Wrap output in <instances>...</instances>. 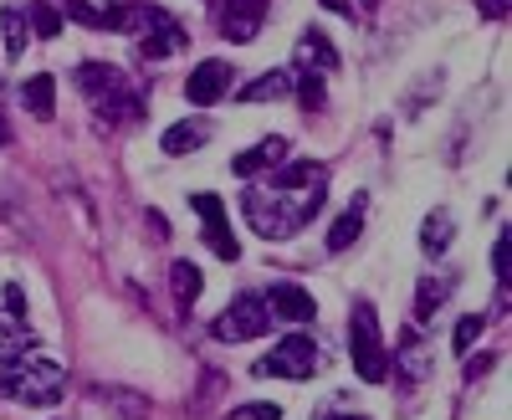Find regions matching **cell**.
<instances>
[{"label":"cell","instance_id":"cell-1","mask_svg":"<svg viewBox=\"0 0 512 420\" xmlns=\"http://www.w3.org/2000/svg\"><path fill=\"white\" fill-rule=\"evenodd\" d=\"M323 195H328V175L308 180V185H251L241 195V210H246V221L256 236H267V241H287L303 231L318 210H323Z\"/></svg>","mask_w":512,"mask_h":420},{"label":"cell","instance_id":"cell-2","mask_svg":"<svg viewBox=\"0 0 512 420\" xmlns=\"http://www.w3.org/2000/svg\"><path fill=\"white\" fill-rule=\"evenodd\" d=\"M0 395L16 405H57L67 395V369L57 359L21 354L11 364H0Z\"/></svg>","mask_w":512,"mask_h":420},{"label":"cell","instance_id":"cell-3","mask_svg":"<svg viewBox=\"0 0 512 420\" xmlns=\"http://www.w3.org/2000/svg\"><path fill=\"white\" fill-rule=\"evenodd\" d=\"M349 354H354V369L364 385H384L390 380V354L379 344V318L369 303H354V318H349Z\"/></svg>","mask_w":512,"mask_h":420},{"label":"cell","instance_id":"cell-4","mask_svg":"<svg viewBox=\"0 0 512 420\" xmlns=\"http://www.w3.org/2000/svg\"><path fill=\"white\" fill-rule=\"evenodd\" d=\"M272 328V308L267 298H256V292H236V303L216 318V339L221 344H246V339H262V333Z\"/></svg>","mask_w":512,"mask_h":420},{"label":"cell","instance_id":"cell-5","mask_svg":"<svg viewBox=\"0 0 512 420\" xmlns=\"http://www.w3.org/2000/svg\"><path fill=\"white\" fill-rule=\"evenodd\" d=\"M318 369H323V349L308 333H292V339H282L262 364H256V374H277V380H313Z\"/></svg>","mask_w":512,"mask_h":420},{"label":"cell","instance_id":"cell-6","mask_svg":"<svg viewBox=\"0 0 512 420\" xmlns=\"http://www.w3.org/2000/svg\"><path fill=\"white\" fill-rule=\"evenodd\" d=\"M190 205L205 216V241H210V251H216L221 262H236L241 257V246H236V236H231V226H226V205H221V195H190Z\"/></svg>","mask_w":512,"mask_h":420},{"label":"cell","instance_id":"cell-7","mask_svg":"<svg viewBox=\"0 0 512 420\" xmlns=\"http://www.w3.org/2000/svg\"><path fill=\"white\" fill-rule=\"evenodd\" d=\"M226 93H231V62H221V57L200 62V67L190 72V82H185V98H190L195 108H210V103H221Z\"/></svg>","mask_w":512,"mask_h":420},{"label":"cell","instance_id":"cell-8","mask_svg":"<svg viewBox=\"0 0 512 420\" xmlns=\"http://www.w3.org/2000/svg\"><path fill=\"white\" fill-rule=\"evenodd\" d=\"M139 52L149 57V62H164V57H175V52H185V26L169 16V11H154V21H149V31L139 36Z\"/></svg>","mask_w":512,"mask_h":420},{"label":"cell","instance_id":"cell-9","mask_svg":"<svg viewBox=\"0 0 512 420\" xmlns=\"http://www.w3.org/2000/svg\"><path fill=\"white\" fill-rule=\"evenodd\" d=\"M267 308H272L277 318H287V323H313V318H318V303H313L297 282H272Z\"/></svg>","mask_w":512,"mask_h":420},{"label":"cell","instance_id":"cell-10","mask_svg":"<svg viewBox=\"0 0 512 420\" xmlns=\"http://www.w3.org/2000/svg\"><path fill=\"white\" fill-rule=\"evenodd\" d=\"M262 16H267V0H226V11H221L226 41H251L262 31Z\"/></svg>","mask_w":512,"mask_h":420},{"label":"cell","instance_id":"cell-11","mask_svg":"<svg viewBox=\"0 0 512 420\" xmlns=\"http://www.w3.org/2000/svg\"><path fill=\"white\" fill-rule=\"evenodd\" d=\"M77 88L88 93V98H93V108H98V103H108L113 93H123V88H128V77H123L118 67H108V62H82V67H77Z\"/></svg>","mask_w":512,"mask_h":420},{"label":"cell","instance_id":"cell-12","mask_svg":"<svg viewBox=\"0 0 512 420\" xmlns=\"http://www.w3.org/2000/svg\"><path fill=\"white\" fill-rule=\"evenodd\" d=\"M287 159V139H262V144H251L246 154H236L231 159V170L241 175V180H256V175H267V170H277V164Z\"/></svg>","mask_w":512,"mask_h":420},{"label":"cell","instance_id":"cell-13","mask_svg":"<svg viewBox=\"0 0 512 420\" xmlns=\"http://www.w3.org/2000/svg\"><path fill=\"white\" fill-rule=\"evenodd\" d=\"M31 349H36V333H31L26 313H11L6 303H0V364H11Z\"/></svg>","mask_w":512,"mask_h":420},{"label":"cell","instance_id":"cell-14","mask_svg":"<svg viewBox=\"0 0 512 420\" xmlns=\"http://www.w3.org/2000/svg\"><path fill=\"white\" fill-rule=\"evenodd\" d=\"M338 67V52L323 31H303L297 36V72H333Z\"/></svg>","mask_w":512,"mask_h":420},{"label":"cell","instance_id":"cell-15","mask_svg":"<svg viewBox=\"0 0 512 420\" xmlns=\"http://www.w3.org/2000/svg\"><path fill=\"white\" fill-rule=\"evenodd\" d=\"M205 139H210V123H205V118H185V123H175V129H164L159 149H164V154H190V149H200Z\"/></svg>","mask_w":512,"mask_h":420},{"label":"cell","instance_id":"cell-16","mask_svg":"<svg viewBox=\"0 0 512 420\" xmlns=\"http://www.w3.org/2000/svg\"><path fill=\"white\" fill-rule=\"evenodd\" d=\"M21 103H26L31 118H52L57 113V82L47 72H36L31 82H21Z\"/></svg>","mask_w":512,"mask_h":420},{"label":"cell","instance_id":"cell-17","mask_svg":"<svg viewBox=\"0 0 512 420\" xmlns=\"http://www.w3.org/2000/svg\"><path fill=\"white\" fill-rule=\"evenodd\" d=\"M451 236H456V216L451 210H431L425 226H420V251L425 257H441V251L451 246Z\"/></svg>","mask_w":512,"mask_h":420},{"label":"cell","instance_id":"cell-18","mask_svg":"<svg viewBox=\"0 0 512 420\" xmlns=\"http://www.w3.org/2000/svg\"><path fill=\"white\" fill-rule=\"evenodd\" d=\"M359 231H364V195H354L349 210L333 221V231H328V251H349V246L359 241Z\"/></svg>","mask_w":512,"mask_h":420},{"label":"cell","instance_id":"cell-19","mask_svg":"<svg viewBox=\"0 0 512 420\" xmlns=\"http://www.w3.org/2000/svg\"><path fill=\"white\" fill-rule=\"evenodd\" d=\"M292 93V72H262L256 82H246L241 88V103H277Z\"/></svg>","mask_w":512,"mask_h":420},{"label":"cell","instance_id":"cell-20","mask_svg":"<svg viewBox=\"0 0 512 420\" xmlns=\"http://www.w3.org/2000/svg\"><path fill=\"white\" fill-rule=\"evenodd\" d=\"M169 287H175V303H180V313H190V303L200 298L205 277H200V267H195V262H175V267H169Z\"/></svg>","mask_w":512,"mask_h":420},{"label":"cell","instance_id":"cell-21","mask_svg":"<svg viewBox=\"0 0 512 420\" xmlns=\"http://www.w3.org/2000/svg\"><path fill=\"white\" fill-rule=\"evenodd\" d=\"M451 298V282H441V277H420V287H415V318L420 323H431L436 318V308Z\"/></svg>","mask_w":512,"mask_h":420},{"label":"cell","instance_id":"cell-22","mask_svg":"<svg viewBox=\"0 0 512 420\" xmlns=\"http://www.w3.org/2000/svg\"><path fill=\"white\" fill-rule=\"evenodd\" d=\"M67 16L77 26H93V31H118V6L103 11V6H88V0H67Z\"/></svg>","mask_w":512,"mask_h":420},{"label":"cell","instance_id":"cell-23","mask_svg":"<svg viewBox=\"0 0 512 420\" xmlns=\"http://www.w3.org/2000/svg\"><path fill=\"white\" fill-rule=\"evenodd\" d=\"M0 36H6V57H21V52H26V36H31L26 11H16V6L0 11Z\"/></svg>","mask_w":512,"mask_h":420},{"label":"cell","instance_id":"cell-24","mask_svg":"<svg viewBox=\"0 0 512 420\" xmlns=\"http://www.w3.org/2000/svg\"><path fill=\"white\" fill-rule=\"evenodd\" d=\"M482 328H487V318L482 313H466V318H456V333H451V349L466 359L477 349V339H482Z\"/></svg>","mask_w":512,"mask_h":420},{"label":"cell","instance_id":"cell-25","mask_svg":"<svg viewBox=\"0 0 512 420\" xmlns=\"http://www.w3.org/2000/svg\"><path fill=\"white\" fill-rule=\"evenodd\" d=\"M292 88H297V103H303L308 113H318V108H323V98H328L318 72H297V77H292Z\"/></svg>","mask_w":512,"mask_h":420},{"label":"cell","instance_id":"cell-26","mask_svg":"<svg viewBox=\"0 0 512 420\" xmlns=\"http://www.w3.org/2000/svg\"><path fill=\"white\" fill-rule=\"evenodd\" d=\"M31 26H36L41 41H52L62 31V11L52 6V0H31Z\"/></svg>","mask_w":512,"mask_h":420},{"label":"cell","instance_id":"cell-27","mask_svg":"<svg viewBox=\"0 0 512 420\" xmlns=\"http://www.w3.org/2000/svg\"><path fill=\"white\" fill-rule=\"evenodd\" d=\"M226 420H282V405H267V400H251V405H236Z\"/></svg>","mask_w":512,"mask_h":420},{"label":"cell","instance_id":"cell-28","mask_svg":"<svg viewBox=\"0 0 512 420\" xmlns=\"http://www.w3.org/2000/svg\"><path fill=\"white\" fill-rule=\"evenodd\" d=\"M492 272H497V282H507V236H497V246H492Z\"/></svg>","mask_w":512,"mask_h":420},{"label":"cell","instance_id":"cell-29","mask_svg":"<svg viewBox=\"0 0 512 420\" xmlns=\"http://www.w3.org/2000/svg\"><path fill=\"white\" fill-rule=\"evenodd\" d=\"M507 6H512V0H477V11H482L487 21H502V16H507Z\"/></svg>","mask_w":512,"mask_h":420},{"label":"cell","instance_id":"cell-30","mask_svg":"<svg viewBox=\"0 0 512 420\" xmlns=\"http://www.w3.org/2000/svg\"><path fill=\"white\" fill-rule=\"evenodd\" d=\"M6 308H11V313H26V292H21L16 282L6 287Z\"/></svg>","mask_w":512,"mask_h":420},{"label":"cell","instance_id":"cell-31","mask_svg":"<svg viewBox=\"0 0 512 420\" xmlns=\"http://www.w3.org/2000/svg\"><path fill=\"white\" fill-rule=\"evenodd\" d=\"M492 369V354H482V359H472V364H466V380H477V374H487Z\"/></svg>","mask_w":512,"mask_h":420},{"label":"cell","instance_id":"cell-32","mask_svg":"<svg viewBox=\"0 0 512 420\" xmlns=\"http://www.w3.org/2000/svg\"><path fill=\"white\" fill-rule=\"evenodd\" d=\"M323 6H328L333 16H354V6H349V0H323Z\"/></svg>","mask_w":512,"mask_h":420},{"label":"cell","instance_id":"cell-33","mask_svg":"<svg viewBox=\"0 0 512 420\" xmlns=\"http://www.w3.org/2000/svg\"><path fill=\"white\" fill-rule=\"evenodd\" d=\"M11 144V123H6V113H0V149Z\"/></svg>","mask_w":512,"mask_h":420},{"label":"cell","instance_id":"cell-34","mask_svg":"<svg viewBox=\"0 0 512 420\" xmlns=\"http://www.w3.org/2000/svg\"><path fill=\"white\" fill-rule=\"evenodd\" d=\"M344 420H364V415H344Z\"/></svg>","mask_w":512,"mask_h":420}]
</instances>
